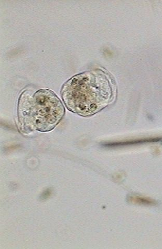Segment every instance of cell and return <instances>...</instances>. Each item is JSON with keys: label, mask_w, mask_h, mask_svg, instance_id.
Instances as JSON below:
<instances>
[{"label": "cell", "mask_w": 162, "mask_h": 249, "mask_svg": "<svg viewBox=\"0 0 162 249\" xmlns=\"http://www.w3.org/2000/svg\"><path fill=\"white\" fill-rule=\"evenodd\" d=\"M61 95L68 110L81 116H91L114 102L117 85L106 69L96 68L68 80Z\"/></svg>", "instance_id": "1"}, {"label": "cell", "mask_w": 162, "mask_h": 249, "mask_svg": "<svg viewBox=\"0 0 162 249\" xmlns=\"http://www.w3.org/2000/svg\"><path fill=\"white\" fill-rule=\"evenodd\" d=\"M65 113L64 106L55 92L28 89L22 92L18 100V128L26 134L34 130L50 131L58 125Z\"/></svg>", "instance_id": "2"}]
</instances>
